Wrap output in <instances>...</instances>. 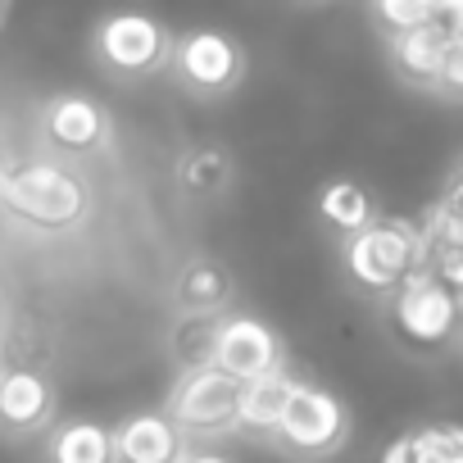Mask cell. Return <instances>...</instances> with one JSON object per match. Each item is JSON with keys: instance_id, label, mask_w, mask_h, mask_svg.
<instances>
[{"instance_id": "1", "label": "cell", "mask_w": 463, "mask_h": 463, "mask_svg": "<svg viewBox=\"0 0 463 463\" xmlns=\"http://www.w3.org/2000/svg\"><path fill=\"white\" fill-rule=\"evenodd\" d=\"M164 73H173V82L186 96L213 105V100H227L246 82L250 51L232 33H222V28H186V33L173 37Z\"/></svg>"}, {"instance_id": "2", "label": "cell", "mask_w": 463, "mask_h": 463, "mask_svg": "<svg viewBox=\"0 0 463 463\" xmlns=\"http://www.w3.org/2000/svg\"><path fill=\"white\" fill-rule=\"evenodd\" d=\"M341 264L364 291L391 296L413 269H422L418 222L409 218H373L359 232L341 237Z\"/></svg>"}, {"instance_id": "3", "label": "cell", "mask_w": 463, "mask_h": 463, "mask_svg": "<svg viewBox=\"0 0 463 463\" xmlns=\"http://www.w3.org/2000/svg\"><path fill=\"white\" fill-rule=\"evenodd\" d=\"M0 204H5L19 222L46 227V232H64L78 227L91 195L82 186L78 173H69L64 164L37 159V164H14L5 191H0Z\"/></svg>"}, {"instance_id": "4", "label": "cell", "mask_w": 463, "mask_h": 463, "mask_svg": "<svg viewBox=\"0 0 463 463\" xmlns=\"http://www.w3.org/2000/svg\"><path fill=\"white\" fill-rule=\"evenodd\" d=\"M168 46H173V33L141 10H114L91 33V60L118 82L159 78L168 64Z\"/></svg>"}, {"instance_id": "5", "label": "cell", "mask_w": 463, "mask_h": 463, "mask_svg": "<svg viewBox=\"0 0 463 463\" xmlns=\"http://www.w3.org/2000/svg\"><path fill=\"white\" fill-rule=\"evenodd\" d=\"M391 323L413 345H445L458 327V291L445 287L431 269H413L391 291Z\"/></svg>"}, {"instance_id": "6", "label": "cell", "mask_w": 463, "mask_h": 463, "mask_svg": "<svg viewBox=\"0 0 463 463\" xmlns=\"http://www.w3.org/2000/svg\"><path fill=\"white\" fill-rule=\"evenodd\" d=\"M237 400H241L237 377L222 373L218 364H195L173 391V422L195 431H222L237 422Z\"/></svg>"}, {"instance_id": "7", "label": "cell", "mask_w": 463, "mask_h": 463, "mask_svg": "<svg viewBox=\"0 0 463 463\" xmlns=\"http://www.w3.org/2000/svg\"><path fill=\"white\" fill-rule=\"evenodd\" d=\"M209 364H218L222 373L246 382V377H260L269 368H282V341L269 323H260L250 314H227L213 323Z\"/></svg>"}, {"instance_id": "8", "label": "cell", "mask_w": 463, "mask_h": 463, "mask_svg": "<svg viewBox=\"0 0 463 463\" xmlns=\"http://www.w3.org/2000/svg\"><path fill=\"white\" fill-rule=\"evenodd\" d=\"M278 431H282L287 445L318 454V449H332V445L341 440V431H345V409L336 404V395L296 382L291 395H287V409H282V418H278Z\"/></svg>"}, {"instance_id": "9", "label": "cell", "mask_w": 463, "mask_h": 463, "mask_svg": "<svg viewBox=\"0 0 463 463\" xmlns=\"http://www.w3.org/2000/svg\"><path fill=\"white\" fill-rule=\"evenodd\" d=\"M42 132L64 155H91L109 141V114L82 91H60L42 109Z\"/></svg>"}, {"instance_id": "10", "label": "cell", "mask_w": 463, "mask_h": 463, "mask_svg": "<svg viewBox=\"0 0 463 463\" xmlns=\"http://www.w3.org/2000/svg\"><path fill=\"white\" fill-rule=\"evenodd\" d=\"M463 42L436 24H418V28H404V33H391V73L418 91H431L436 96V78H440V64L449 55V46Z\"/></svg>"}, {"instance_id": "11", "label": "cell", "mask_w": 463, "mask_h": 463, "mask_svg": "<svg viewBox=\"0 0 463 463\" xmlns=\"http://www.w3.org/2000/svg\"><path fill=\"white\" fill-rule=\"evenodd\" d=\"M177 449H182L177 427L164 413H137L114 436V454L123 463H173Z\"/></svg>"}, {"instance_id": "12", "label": "cell", "mask_w": 463, "mask_h": 463, "mask_svg": "<svg viewBox=\"0 0 463 463\" xmlns=\"http://www.w3.org/2000/svg\"><path fill=\"white\" fill-rule=\"evenodd\" d=\"M51 418V386L33 368L0 373V422L10 427H42Z\"/></svg>"}, {"instance_id": "13", "label": "cell", "mask_w": 463, "mask_h": 463, "mask_svg": "<svg viewBox=\"0 0 463 463\" xmlns=\"http://www.w3.org/2000/svg\"><path fill=\"white\" fill-rule=\"evenodd\" d=\"M227 300H232V273L222 260L200 255L177 273V305L186 314H218Z\"/></svg>"}, {"instance_id": "14", "label": "cell", "mask_w": 463, "mask_h": 463, "mask_svg": "<svg viewBox=\"0 0 463 463\" xmlns=\"http://www.w3.org/2000/svg\"><path fill=\"white\" fill-rule=\"evenodd\" d=\"M318 218L336 232V237H350V232H359L364 222L377 218V200L364 182L354 177H336L318 191Z\"/></svg>"}, {"instance_id": "15", "label": "cell", "mask_w": 463, "mask_h": 463, "mask_svg": "<svg viewBox=\"0 0 463 463\" xmlns=\"http://www.w3.org/2000/svg\"><path fill=\"white\" fill-rule=\"evenodd\" d=\"M291 386H296V377H287L282 368H269V373H260V377H246V382H241V400H237V422L260 427V431L278 427Z\"/></svg>"}, {"instance_id": "16", "label": "cell", "mask_w": 463, "mask_h": 463, "mask_svg": "<svg viewBox=\"0 0 463 463\" xmlns=\"http://www.w3.org/2000/svg\"><path fill=\"white\" fill-rule=\"evenodd\" d=\"M232 177H237V164H232V155L222 146H200V150H186L182 164H177V182L186 195L195 200H218Z\"/></svg>"}, {"instance_id": "17", "label": "cell", "mask_w": 463, "mask_h": 463, "mask_svg": "<svg viewBox=\"0 0 463 463\" xmlns=\"http://www.w3.org/2000/svg\"><path fill=\"white\" fill-rule=\"evenodd\" d=\"M55 463H114V436L100 422H69L55 445H51Z\"/></svg>"}, {"instance_id": "18", "label": "cell", "mask_w": 463, "mask_h": 463, "mask_svg": "<svg viewBox=\"0 0 463 463\" xmlns=\"http://www.w3.org/2000/svg\"><path fill=\"white\" fill-rule=\"evenodd\" d=\"M213 323H218V314H186V309H182V318H177V327H173V350H177V359H182L186 368L209 364Z\"/></svg>"}, {"instance_id": "19", "label": "cell", "mask_w": 463, "mask_h": 463, "mask_svg": "<svg viewBox=\"0 0 463 463\" xmlns=\"http://www.w3.org/2000/svg\"><path fill=\"white\" fill-rule=\"evenodd\" d=\"M409 463H463V436L454 427H427L409 436Z\"/></svg>"}, {"instance_id": "20", "label": "cell", "mask_w": 463, "mask_h": 463, "mask_svg": "<svg viewBox=\"0 0 463 463\" xmlns=\"http://www.w3.org/2000/svg\"><path fill=\"white\" fill-rule=\"evenodd\" d=\"M368 10L386 37L418 28V24H431V0H368Z\"/></svg>"}, {"instance_id": "21", "label": "cell", "mask_w": 463, "mask_h": 463, "mask_svg": "<svg viewBox=\"0 0 463 463\" xmlns=\"http://www.w3.org/2000/svg\"><path fill=\"white\" fill-rule=\"evenodd\" d=\"M431 24L463 37V0H431Z\"/></svg>"}, {"instance_id": "22", "label": "cell", "mask_w": 463, "mask_h": 463, "mask_svg": "<svg viewBox=\"0 0 463 463\" xmlns=\"http://www.w3.org/2000/svg\"><path fill=\"white\" fill-rule=\"evenodd\" d=\"M382 463H409V436H404V440H395V445L382 454Z\"/></svg>"}, {"instance_id": "23", "label": "cell", "mask_w": 463, "mask_h": 463, "mask_svg": "<svg viewBox=\"0 0 463 463\" xmlns=\"http://www.w3.org/2000/svg\"><path fill=\"white\" fill-rule=\"evenodd\" d=\"M10 173H14V159H10V155H0V191H5V182H10Z\"/></svg>"}, {"instance_id": "24", "label": "cell", "mask_w": 463, "mask_h": 463, "mask_svg": "<svg viewBox=\"0 0 463 463\" xmlns=\"http://www.w3.org/2000/svg\"><path fill=\"white\" fill-rule=\"evenodd\" d=\"M186 463H227L222 454H195V458H186Z\"/></svg>"}, {"instance_id": "25", "label": "cell", "mask_w": 463, "mask_h": 463, "mask_svg": "<svg viewBox=\"0 0 463 463\" xmlns=\"http://www.w3.org/2000/svg\"><path fill=\"white\" fill-rule=\"evenodd\" d=\"M300 5H332V0H300Z\"/></svg>"}, {"instance_id": "26", "label": "cell", "mask_w": 463, "mask_h": 463, "mask_svg": "<svg viewBox=\"0 0 463 463\" xmlns=\"http://www.w3.org/2000/svg\"><path fill=\"white\" fill-rule=\"evenodd\" d=\"M5 5H10V0H0V14H5Z\"/></svg>"}]
</instances>
